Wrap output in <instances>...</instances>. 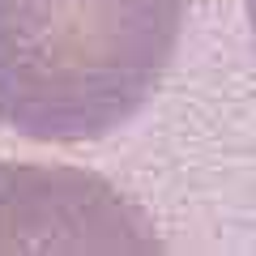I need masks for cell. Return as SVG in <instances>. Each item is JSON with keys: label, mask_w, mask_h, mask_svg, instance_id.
Listing matches in <instances>:
<instances>
[{"label": "cell", "mask_w": 256, "mask_h": 256, "mask_svg": "<svg viewBox=\"0 0 256 256\" xmlns=\"http://www.w3.org/2000/svg\"><path fill=\"white\" fill-rule=\"evenodd\" d=\"M188 0H0V124L98 141L150 102Z\"/></svg>", "instance_id": "1"}, {"label": "cell", "mask_w": 256, "mask_h": 256, "mask_svg": "<svg viewBox=\"0 0 256 256\" xmlns=\"http://www.w3.org/2000/svg\"><path fill=\"white\" fill-rule=\"evenodd\" d=\"M141 205L77 166L0 162V252H158Z\"/></svg>", "instance_id": "2"}, {"label": "cell", "mask_w": 256, "mask_h": 256, "mask_svg": "<svg viewBox=\"0 0 256 256\" xmlns=\"http://www.w3.org/2000/svg\"><path fill=\"white\" fill-rule=\"evenodd\" d=\"M248 18H252V30H256V0H248Z\"/></svg>", "instance_id": "3"}]
</instances>
